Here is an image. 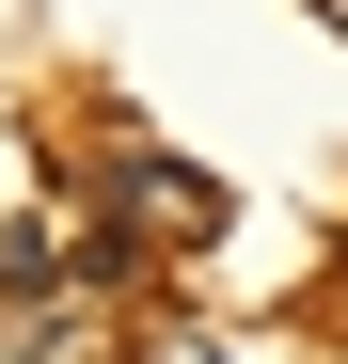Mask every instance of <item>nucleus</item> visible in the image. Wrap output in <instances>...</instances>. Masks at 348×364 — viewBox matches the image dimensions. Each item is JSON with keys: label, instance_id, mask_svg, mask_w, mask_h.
Segmentation results:
<instances>
[{"label": "nucleus", "instance_id": "1", "mask_svg": "<svg viewBox=\"0 0 348 364\" xmlns=\"http://www.w3.org/2000/svg\"><path fill=\"white\" fill-rule=\"evenodd\" d=\"M111 191H127V237H174V254H206V237L238 222V206L206 191V174H174V159H127Z\"/></svg>", "mask_w": 348, "mask_h": 364}, {"label": "nucleus", "instance_id": "2", "mask_svg": "<svg viewBox=\"0 0 348 364\" xmlns=\"http://www.w3.org/2000/svg\"><path fill=\"white\" fill-rule=\"evenodd\" d=\"M127 364H222V333H190V317H143V333H127Z\"/></svg>", "mask_w": 348, "mask_h": 364}, {"label": "nucleus", "instance_id": "3", "mask_svg": "<svg viewBox=\"0 0 348 364\" xmlns=\"http://www.w3.org/2000/svg\"><path fill=\"white\" fill-rule=\"evenodd\" d=\"M317 16H332V32H348V0H317Z\"/></svg>", "mask_w": 348, "mask_h": 364}]
</instances>
